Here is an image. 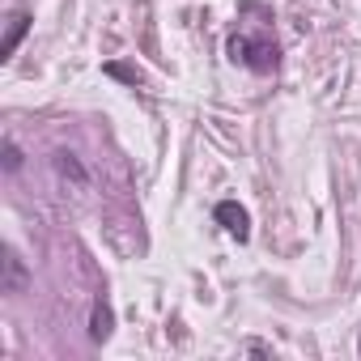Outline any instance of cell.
<instances>
[{
	"label": "cell",
	"instance_id": "6da1fadb",
	"mask_svg": "<svg viewBox=\"0 0 361 361\" xmlns=\"http://www.w3.org/2000/svg\"><path fill=\"white\" fill-rule=\"evenodd\" d=\"M226 51H230V60L234 64H247L251 73H272L276 68V43H268V39H247V35H234L230 43H226Z\"/></svg>",
	"mask_w": 361,
	"mask_h": 361
},
{
	"label": "cell",
	"instance_id": "7a4b0ae2",
	"mask_svg": "<svg viewBox=\"0 0 361 361\" xmlns=\"http://www.w3.org/2000/svg\"><path fill=\"white\" fill-rule=\"evenodd\" d=\"M213 217H217V226H221L230 238H238V243L251 238V217H247V209H243L238 200H221V204L213 209Z\"/></svg>",
	"mask_w": 361,
	"mask_h": 361
},
{
	"label": "cell",
	"instance_id": "3957f363",
	"mask_svg": "<svg viewBox=\"0 0 361 361\" xmlns=\"http://www.w3.org/2000/svg\"><path fill=\"white\" fill-rule=\"evenodd\" d=\"M5 272H0V293H26V285H30V268H26V259L13 251V247H5Z\"/></svg>",
	"mask_w": 361,
	"mask_h": 361
},
{
	"label": "cell",
	"instance_id": "277c9868",
	"mask_svg": "<svg viewBox=\"0 0 361 361\" xmlns=\"http://www.w3.org/2000/svg\"><path fill=\"white\" fill-rule=\"evenodd\" d=\"M30 26H35V18L30 13H13L9 18V30H5V43H0V60H9V56H18V47H22V39L30 35Z\"/></svg>",
	"mask_w": 361,
	"mask_h": 361
},
{
	"label": "cell",
	"instance_id": "5b68a950",
	"mask_svg": "<svg viewBox=\"0 0 361 361\" xmlns=\"http://www.w3.org/2000/svg\"><path fill=\"white\" fill-rule=\"evenodd\" d=\"M51 166H56L64 178L81 183V188L90 183V170H85V166H81V157H77V153H68V149H56V153H51Z\"/></svg>",
	"mask_w": 361,
	"mask_h": 361
},
{
	"label": "cell",
	"instance_id": "8992f818",
	"mask_svg": "<svg viewBox=\"0 0 361 361\" xmlns=\"http://www.w3.org/2000/svg\"><path fill=\"white\" fill-rule=\"evenodd\" d=\"M111 323H115V319H111V306H106V302H94L90 336H94V340H106V336H111Z\"/></svg>",
	"mask_w": 361,
	"mask_h": 361
},
{
	"label": "cell",
	"instance_id": "52a82bcc",
	"mask_svg": "<svg viewBox=\"0 0 361 361\" xmlns=\"http://www.w3.org/2000/svg\"><path fill=\"white\" fill-rule=\"evenodd\" d=\"M0 153H5V174H18V170H22V161H26V157H22V149H18L13 140L0 145Z\"/></svg>",
	"mask_w": 361,
	"mask_h": 361
}]
</instances>
